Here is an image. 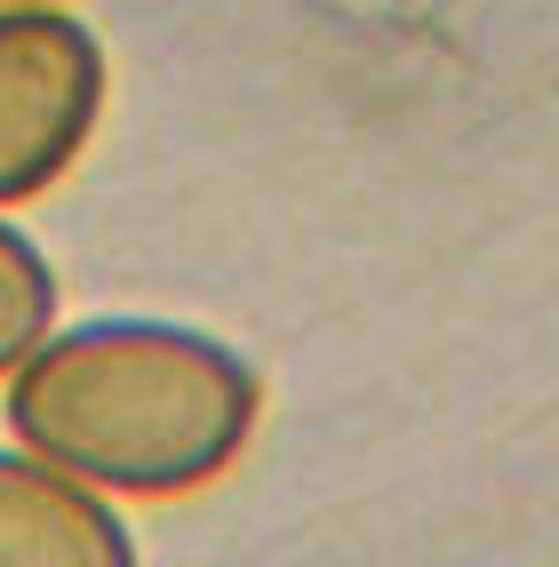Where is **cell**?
<instances>
[{
    "label": "cell",
    "instance_id": "2",
    "mask_svg": "<svg viewBox=\"0 0 559 567\" xmlns=\"http://www.w3.org/2000/svg\"><path fill=\"white\" fill-rule=\"evenodd\" d=\"M112 104L104 32L81 0H0V208H32L89 161Z\"/></svg>",
    "mask_w": 559,
    "mask_h": 567
},
{
    "label": "cell",
    "instance_id": "1",
    "mask_svg": "<svg viewBox=\"0 0 559 567\" xmlns=\"http://www.w3.org/2000/svg\"><path fill=\"white\" fill-rule=\"evenodd\" d=\"M265 424L256 360L200 320L89 312L56 320L0 375V432L112 504H176L216 487Z\"/></svg>",
    "mask_w": 559,
    "mask_h": 567
},
{
    "label": "cell",
    "instance_id": "4",
    "mask_svg": "<svg viewBox=\"0 0 559 567\" xmlns=\"http://www.w3.org/2000/svg\"><path fill=\"white\" fill-rule=\"evenodd\" d=\"M56 320H64V280H56L49 248L0 208V375L41 344Z\"/></svg>",
    "mask_w": 559,
    "mask_h": 567
},
{
    "label": "cell",
    "instance_id": "3",
    "mask_svg": "<svg viewBox=\"0 0 559 567\" xmlns=\"http://www.w3.org/2000/svg\"><path fill=\"white\" fill-rule=\"evenodd\" d=\"M0 567H144L128 504L0 432Z\"/></svg>",
    "mask_w": 559,
    "mask_h": 567
}]
</instances>
